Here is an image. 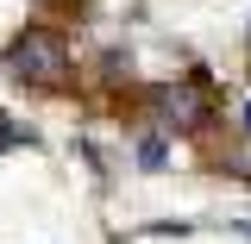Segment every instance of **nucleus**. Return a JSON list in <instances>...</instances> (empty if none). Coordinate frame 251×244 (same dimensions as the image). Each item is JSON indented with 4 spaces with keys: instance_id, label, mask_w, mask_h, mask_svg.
<instances>
[{
    "instance_id": "nucleus-4",
    "label": "nucleus",
    "mask_w": 251,
    "mask_h": 244,
    "mask_svg": "<svg viewBox=\"0 0 251 244\" xmlns=\"http://www.w3.org/2000/svg\"><path fill=\"white\" fill-rule=\"evenodd\" d=\"M245 125H251V107H245Z\"/></svg>"
},
{
    "instance_id": "nucleus-3",
    "label": "nucleus",
    "mask_w": 251,
    "mask_h": 244,
    "mask_svg": "<svg viewBox=\"0 0 251 244\" xmlns=\"http://www.w3.org/2000/svg\"><path fill=\"white\" fill-rule=\"evenodd\" d=\"M0 144H19V132H6V125H0Z\"/></svg>"
},
{
    "instance_id": "nucleus-1",
    "label": "nucleus",
    "mask_w": 251,
    "mask_h": 244,
    "mask_svg": "<svg viewBox=\"0 0 251 244\" xmlns=\"http://www.w3.org/2000/svg\"><path fill=\"white\" fill-rule=\"evenodd\" d=\"M6 69L19 75V82H63L69 75V44H63L57 31H25L13 50H6Z\"/></svg>"
},
{
    "instance_id": "nucleus-2",
    "label": "nucleus",
    "mask_w": 251,
    "mask_h": 244,
    "mask_svg": "<svg viewBox=\"0 0 251 244\" xmlns=\"http://www.w3.org/2000/svg\"><path fill=\"white\" fill-rule=\"evenodd\" d=\"M163 163H170V138H145V144H138V169H163Z\"/></svg>"
}]
</instances>
